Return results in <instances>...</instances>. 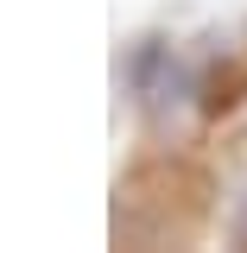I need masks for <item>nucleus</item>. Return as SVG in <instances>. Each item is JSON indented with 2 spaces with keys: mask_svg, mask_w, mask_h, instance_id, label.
I'll list each match as a JSON object with an SVG mask.
<instances>
[{
  "mask_svg": "<svg viewBox=\"0 0 247 253\" xmlns=\"http://www.w3.org/2000/svg\"><path fill=\"white\" fill-rule=\"evenodd\" d=\"M228 241L247 247V196H241V209H235V221H228Z\"/></svg>",
  "mask_w": 247,
  "mask_h": 253,
  "instance_id": "f03ea898",
  "label": "nucleus"
},
{
  "mask_svg": "<svg viewBox=\"0 0 247 253\" xmlns=\"http://www.w3.org/2000/svg\"><path fill=\"white\" fill-rule=\"evenodd\" d=\"M127 89H133V101L152 114V121H178L184 108H197L203 101V70L178 51V44H165V38H146L140 51H133V63H127Z\"/></svg>",
  "mask_w": 247,
  "mask_h": 253,
  "instance_id": "f257e3e1",
  "label": "nucleus"
}]
</instances>
